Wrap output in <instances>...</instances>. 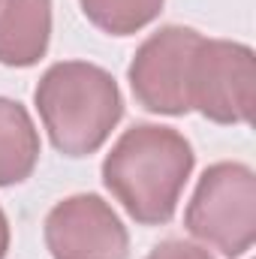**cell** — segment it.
<instances>
[{
    "mask_svg": "<svg viewBox=\"0 0 256 259\" xmlns=\"http://www.w3.org/2000/svg\"><path fill=\"white\" fill-rule=\"evenodd\" d=\"M190 142L172 127L136 124L103 160V184L142 226L169 223L193 172Z\"/></svg>",
    "mask_w": 256,
    "mask_h": 259,
    "instance_id": "6da1fadb",
    "label": "cell"
},
{
    "mask_svg": "<svg viewBox=\"0 0 256 259\" xmlns=\"http://www.w3.org/2000/svg\"><path fill=\"white\" fill-rule=\"evenodd\" d=\"M33 100L52 145L66 157H88L100 151L124 115L118 81L103 66L84 61L49 66Z\"/></svg>",
    "mask_w": 256,
    "mask_h": 259,
    "instance_id": "7a4b0ae2",
    "label": "cell"
},
{
    "mask_svg": "<svg viewBox=\"0 0 256 259\" xmlns=\"http://www.w3.org/2000/svg\"><path fill=\"white\" fill-rule=\"evenodd\" d=\"M184 226L223 256H244L256 241V175L244 163H214L196 184Z\"/></svg>",
    "mask_w": 256,
    "mask_h": 259,
    "instance_id": "3957f363",
    "label": "cell"
},
{
    "mask_svg": "<svg viewBox=\"0 0 256 259\" xmlns=\"http://www.w3.org/2000/svg\"><path fill=\"white\" fill-rule=\"evenodd\" d=\"M256 106L253 49L229 39L199 42L190 66V109L214 124H247Z\"/></svg>",
    "mask_w": 256,
    "mask_h": 259,
    "instance_id": "277c9868",
    "label": "cell"
},
{
    "mask_svg": "<svg viewBox=\"0 0 256 259\" xmlns=\"http://www.w3.org/2000/svg\"><path fill=\"white\" fill-rule=\"evenodd\" d=\"M199 42V30L169 24L139 46L127 72L139 106H145L154 115L190 112V66Z\"/></svg>",
    "mask_w": 256,
    "mask_h": 259,
    "instance_id": "5b68a950",
    "label": "cell"
},
{
    "mask_svg": "<svg viewBox=\"0 0 256 259\" xmlns=\"http://www.w3.org/2000/svg\"><path fill=\"white\" fill-rule=\"evenodd\" d=\"M46 244L55 259H127L130 235L109 202L78 193L46 217Z\"/></svg>",
    "mask_w": 256,
    "mask_h": 259,
    "instance_id": "8992f818",
    "label": "cell"
},
{
    "mask_svg": "<svg viewBox=\"0 0 256 259\" xmlns=\"http://www.w3.org/2000/svg\"><path fill=\"white\" fill-rule=\"evenodd\" d=\"M52 39V0H0V64L33 66Z\"/></svg>",
    "mask_w": 256,
    "mask_h": 259,
    "instance_id": "52a82bcc",
    "label": "cell"
},
{
    "mask_svg": "<svg viewBox=\"0 0 256 259\" xmlns=\"http://www.w3.org/2000/svg\"><path fill=\"white\" fill-rule=\"evenodd\" d=\"M39 160V133L27 109L0 97V187L21 184L33 175Z\"/></svg>",
    "mask_w": 256,
    "mask_h": 259,
    "instance_id": "ba28073f",
    "label": "cell"
},
{
    "mask_svg": "<svg viewBox=\"0 0 256 259\" xmlns=\"http://www.w3.org/2000/svg\"><path fill=\"white\" fill-rule=\"evenodd\" d=\"M78 3L88 21L112 36H130L148 27L163 9V0H78Z\"/></svg>",
    "mask_w": 256,
    "mask_h": 259,
    "instance_id": "9c48e42d",
    "label": "cell"
},
{
    "mask_svg": "<svg viewBox=\"0 0 256 259\" xmlns=\"http://www.w3.org/2000/svg\"><path fill=\"white\" fill-rule=\"evenodd\" d=\"M145 259H214L205 247L184 241V238H169V241H160Z\"/></svg>",
    "mask_w": 256,
    "mask_h": 259,
    "instance_id": "30bf717a",
    "label": "cell"
},
{
    "mask_svg": "<svg viewBox=\"0 0 256 259\" xmlns=\"http://www.w3.org/2000/svg\"><path fill=\"white\" fill-rule=\"evenodd\" d=\"M6 250H9V223H6V214L0 208V259L6 256Z\"/></svg>",
    "mask_w": 256,
    "mask_h": 259,
    "instance_id": "8fae6325",
    "label": "cell"
}]
</instances>
